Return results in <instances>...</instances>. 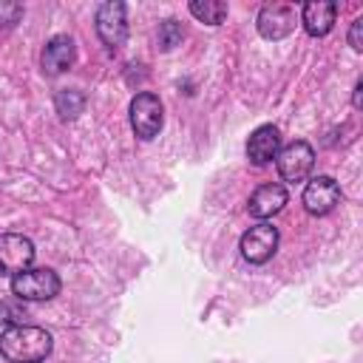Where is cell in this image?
<instances>
[{
    "label": "cell",
    "instance_id": "obj_4",
    "mask_svg": "<svg viewBox=\"0 0 363 363\" xmlns=\"http://www.w3.org/2000/svg\"><path fill=\"white\" fill-rule=\"evenodd\" d=\"M96 34L111 51H116L128 37V6L119 0L102 3L96 9Z\"/></svg>",
    "mask_w": 363,
    "mask_h": 363
},
{
    "label": "cell",
    "instance_id": "obj_11",
    "mask_svg": "<svg viewBox=\"0 0 363 363\" xmlns=\"http://www.w3.org/2000/svg\"><path fill=\"white\" fill-rule=\"evenodd\" d=\"M281 150V133L275 125H261L252 130L250 142H247V159L252 164H269Z\"/></svg>",
    "mask_w": 363,
    "mask_h": 363
},
{
    "label": "cell",
    "instance_id": "obj_5",
    "mask_svg": "<svg viewBox=\"0 0 363 363\" xmlns=\"http://www.w3.org/2000/svg\"><path fill=\"white\" fill-rule=\"evenodd\" d=\"M275 164H278V173L284 182H303L315 164V150L309 142L303 139H295L289 145H284L275 156Z\"/></svg>",
    "mask_w": 363,
    "mask_h": 363
},
{
    "label": "cell",
    "instance_id": "obj_8",
    "mask_svg": "<svg viewBox=\"0 0 363 363\" xmlns=\"http://www.w3.org/2000/svg\"><path fill=\"white\" fill-rule=\"evenodd\" d=\"M31 261H34V244L26 235H17V233L0 235V272L3 275H17L28 269Z\"/></svg>",
    "mask_w": 363,
    "mask_h": 363
},
{
    "label": "cell",
    "instance_id": "obj_2",
    "mask_svg": "<svg viewBox=\"0 0 363 363\" xmlns=\"http://www.w3.org/2000/svg\"><path fill=\"white\" fill-rule=\"evenodd\" d=\"M164 125V108H162V99L150 91H142L130 99V128L139 139L150 142L153 136H159Z\"/></svg>",
    "mask_w": 363,
    "mask_h": 363
},
{
    "label": "cell",
    "instance_id": "obj_9",
    "mask_svg": "<svg viewBox=\"0 0 363 363\" xmlns=\"http://www.w3.org/2000/svg\"><path fill=\"white\" fill-rule=\"evenodd\" d=\"M340 201V184L332 176H315L303 187V207L312 216H326L337 207Z\"/></svg>",
    "mask_w": 363,
    "mask_h": 363
},
{
    "label": "cell",
    "instance_id": "obj_1",
    "mask_svg": "<svg viewBox=\"0 0 363 363\" xmlns=\"http://www.w3.org/2000/svg\"><path fill=\"white\" fill-rule=\"evenodd\" d=\"M54 340L45 329L17 323L0 332V354L11 363H40L48 357Z\"/></svg>",
    "mask_w": 363,
    "mask_h": 363
},
{
    "label": "cell",
    "instance_id": "obj_17",
    "mask_svg": "<svg viewBox=\"0 0 363 363\" xmlns=\"http://www.w3.org/2000/svg\"><path fill=\"white\" fill-rule=\"evenodd\" d=\"M20 17H23V3H17V0H0V28L17 26Z\"/></svg>",
    "mask_w": 363,
    "mask_h": 363
},
{
    "label": "cell",
    "instance_id": "obj_19",
    "mask_svg": "<svg viewBox=\"0 0 363 363\" xmlns=\"http://www.w3.org/2000/svg\"><path fill=\"white\" fill-rule=\"evenodd\" d=\"M349 45L354 51H363V17H357L352 23V28H349Z\"/></svg>",
    "mask_w": 363,
    "mask_h": 363
},
{
    "label": "cell",
    "instance_id": "obj_13",
    "mask_svg": "<svg viewBox=\"0 0 363 363\" xmlns=\"http://www.w3.org/2000/svg\"><path fill=\"white\" fill-rule=\"evenodd\" d=\"M284 204H286V187L278 184V182H269V184H261V187L250 196L247 213H250L252 218H269V216H275L278 210H284Z\"/></svg>",
    "mask_w": 363,
    "mask_h": 363
},
{
    "label": "cell",
    "instance_id": "obj_16",
    "mask_svg": "<svg viewBox=\"0 0 363 363\" xmlns=\"http://www.w3.org/2000/svg\"><path fill=\"white\" fill-rule=\"evenodd\" d=\"M182 37H184V28H182L179 20H164V23L159 26V48H162V51L176 48V45L182 43Z\"/></svg>",
    "mask_w": 363,
    "mask_h": 363
},
{
    "label": "cell",
    "instance_id": "obj_6",
    "mask_svg": "<svg viewBox=\"0 0 363 363\" xmlns=\"http://www.w3.org/2000/svg\"><path fill=\"white\" fill-rule=\"evenodd\" d=\"M298 9L292 3H267L258 11V31L267 40H284L298 26Z\"/></svg>",
    "mask_w": 363,
    "mask_h": 363
},
{
    "label": "cell",
    "instance_id": "obj_7",
    "mask_svg": "<svg viewBox=\"0 0 363 363\" xmlns=\"http://www.w3.org/2000/svg\"><path fill=\"white\" fill-rule=\"evenodd\" d=\"M238 247H241L244 261H250V264H267L275 255V250H278V230L272 224L261 221V224L250 227L241 235V244Z\"/></svg>",
    "mask_w": 363,
    "mask_h": 363
},
{
    "label": "cell",
    "instance_id": "obj_15",
    "mask_svg": "<svg viewBox=\"0 0 363 363\" xmlns=\"http://www.w3.org/2000/svg\"><path fill=\"white\" fill-rule=\"evenodd\" d=\"M54 108H57V113L62 119H77L85 111V96L79 91H74V88H62L54 96Z\"/></svg>",
    "mask_w": 363,
    "mask_h": 363
},
{
    "label": "cell",
    "instance_id": "obj_20",
    "mask_svg": "<svg viewBox=\"0 0 363 363\" xmlns=\"http://www.w3.org/2000/svg\"><path fill=\"white\" fill-rule=\"evenodd\" d=\"M352 105H354V108H360V105H363V82H357V85H354V94H352Z\"/></svg>",
    "mask_w": 363,
    "mask_h": 363
},
{
    "label": "cell",
    "instance_id": "obj_12",
    "mask_svg": "<svg viewBox=\"0 0 363 363\" xmlns=\"http://www.w3.org/2000/svg\"><path fill=\"white\" fill-rule=\"evenodd\" d=\"M301 23L303 28L312 34V37H323L332 31L335 26V17H337V3L332 0H309L303 9H301Z\"/></svg>",
    "mask_w": 363,
    "mask_h": 363
},
{
    "label": "cell",
    "instance_id": "obj_14",
    "mask_svg": "<svg viewBox=\"0 0 363 363\" xmlns=\"http://www.w3.org/2000/svg\"><path fill=\"white\" fill-rule=\"evenodd\" d=\"M227 3L221 0H190V14L199 20V23H207V26H221V20L227 17Z\"/></svg>",
    "mask_w": 363,
    "mask_h": 363
},
{
    "label": "cell",
    "instance_id": "obj_10",
    "mask_svg": "<svg viewBox=\"0 0 363 363\" xmlns=\"http://www.w3.org/2000/svg\"><path fill=\"white\" fill-rule=\"evenodd\" d=\"M74 60H77V45H74V40H71L68 34H57V37H51V40L45 43L43 57H40V65H43V74L57 77V74L68 71V68L74 65Z\"/></svg>",
    "mask_w": 363,
    "mask_h": 363
},
{
    "label": "cell",
    "instance_id": "obj_3",
    "mask_svg": "<svg viewBox=\"0 0 363 363\" xmlns=\"http://www.w3.org/2000/svg\"><path fill=\"white\" fill-rule=\"evenodd\" d=\"M11 292L20 301H48L60 292V275L48 267H28L11 278Z\"/></svg>",
    "mask_w": 363,
    "mask_h": 363
},
{
    "label": "cell",
    "instance_id": "obj_18",
    "mask_svg": "<svg viewBox=\"0 0 363 363\" xmlns=\"http://www.w3.org/2000/svg\"><path fill=\"white\" fill-rule=\"evenodd\" d=\"M0 320H9L11 326H17V323L26 320V309L14 306L11 301H3V303H0Z\"/></svg>",
    "mask_w": 363,
    "mask_h": 363
}]
</instances>
